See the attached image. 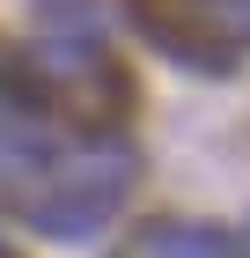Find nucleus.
I'll return each mask as SVG.
<instances>
[{
    "label": "nucleus",
    "mask_w": 250,
    "mask_h": 258,
    "mask_svg": "<svg viewBox=\"0 0 250 258\" xmlns=\"http://www.w3.org/2000/svg\"><path fill=\"white\" fill-rule=\"evenodd\" d=\"M37 22H44V30H81V37H96V30H103V8H96V0H37Z\"/></svg>",
    "instance_id": "39448f33"
},
{
    "label": "nucleus",
    "mask_w": 250,
    "mask_h": 258,
    "mask_svg": "<svg viewBox=\"0 0 250 258\" xmlns=\"http://www.w3.org/2000/svg\"><path fill=\"white\" fill-rule=\"evenodd\" d=\"M125 192H133V148L125 140L74 148L37 111H0V199L30 229H44L59 243H81L118 214Z\"/></svg>",
    "instance_id": "f257e3e1"
},
{
    "label": "nucleus",
    "mask_w": 250,
    "mask_h": 258,
    "mask_svg": "<svg viewBox=\"0 0 250 258\" xmlns=\"http://www.w3.org/2000/svg\"><path fill=\"white\" fill-rule=\"evenodd\" d=\"M133 22L177 67H228L250 52V0H133Z\"/></svg>",
    "instance_id": "f03ea898"
},
{
    "label": "nucleus",
    "mask_w": 250,
    "mask_h": 258,
    "mask_svg": "<svg viewBox=\"0 0 250 258\" xmlns=\"http://www.w3.org/2000/svg\"><path fill=\"white\" fill-rule=\"evenodd\" d=\"M133 258H243V236L213 221H147L133 236Z\"/></svg>",
    "instance_id": "20e7f679"
},
{
    "label": "nucleus",
    "mask_w": 250,
    "mask_h": 258,
    "mask_svg": "<svg viewBox=\"0 0 250 258\" xmlns=\"http://www.w3.org/2000/svg\"><path fill=\"white\" fill-rule=\"evenodd\" d=\"M22 89H30V103H74L81 118L103 103H125V74L111 67V52L89 37H52L37 44L30 59H22Z\"/></svg>",
    "instance_id": "7ed1b4c3"
},
{
    "label": "nucleus",
    "mask_w": 250,
    "mask_h": 258,
    "mask_svg": "<svg viewBox=\"0 0 250 258\" xmlns=\"http://www.w3.org/2000/svg\"><path fill=\"white\" fill-rule=\"evenodd\" d=\"M0 258H15V251H8V243H0Z\"/></svg>",
    "instance_id": "423d86ee"
}]
</instances>
